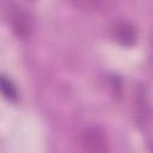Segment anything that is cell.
Masks as SVG:
<instances>
[{
	"mask_svg": "<svg viewBox=\"0 0 153 153\" xmlns=\"http://www.w3.org/2000/svg\"><path fill=\"white\" fill-rule=\"evenodd\" d=\"M8 22L11 24L12 31L19 38H27L32 32V20L31 17L19 6H13L10 10Z\"/></svg>",
	"mask_w": 153,
	"mask_h": 153,
	"instance_id": "1",
	"label": "cell"
},
{
	"mask_svg": "<svg viewBox=\"0 0 153 153\" xmlns=\"http://www.w3.org/2000/svg\"><path fill=\"white\" fill-rule=\"evenodd\" d=\"M112 35L116 42L126 48L135 45L137 41V31L135 26L127 20L116 22L112 27Z\"/></svg>",
	"mask_w": 153,
	"mask_h": 153,
	"instance_id": "2",
	"label": "cell"
},
{
	"mask_svg": "<svg viewBox=\"0 0 153 153\" xmlns=\"http://www.w3.org/2000/svg\"><path fill=\"white\" fill-rule=\"evenodd\" d=\"M82 146L88 152H105L108 151V140L102 129L92 127L82 134Z\"/></svg>",
	"mask_w": 153,
	"mask_h": 153,
	"instance_id": "3",
	"label": "cell"
},
{
	"mask_svg": "<svg viewBox=\"0 0 153 153\" xmlns=\"http://www.w3.org/2000/svg\"><path fill=\"white\" fill-rule=\"evenodd\" d=\"M0 93L8 100L16 102L18 99V91L16 85L5 74L0 73Z\"/></svg>",
	"mask_w": 153,
	"mask_h": 153,
	"instance_id": "4",
	"label": "cell"
},
{
	"mask_svg": "<svg viewBox=\"0 0 153 153\" xmlns=\"http://www.w3.org/2000/svg\"><path fill=\"white\" fill-rule=\"evenodd\" d=\"M136 104H137V110H139V116L146 117L149 115V100H148V94L146 91V87L140 86L137 91V98H136Z\"/></svg>",
	"mask_w": 153,
	"mask_h": 153,
	"instance_id": "5",
	"label": "cell"
},
{
	"mask_svg": "<svg viewBox=\"0 0 153 153\" xmlns=\"http://www.w3.org/2000/svg\"><path fill=\"white\" fill-rule=\"evenodd\" d=\"M79 2V5L84 8H87V10H91V8H96L98 6V2L100 0H76Z\"/></svg>",
	"mask_w": 153,
	"mask_h": 153,
	"instance_id": "6",
	"label": "cell"
}]
</instances>
